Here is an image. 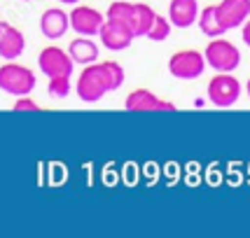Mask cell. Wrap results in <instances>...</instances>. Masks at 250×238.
Listing matches in <instances>:
<instances>
[{
    "label": "cell",
    "mask_w": 250,
    "mask_h": 238,
    "mask_svg": "<svg viewBox=\"0 0 250 238\" xmlns=\"http://www.w3.org/2000/svg\"><path fill=\"white\" fill-rule=\"evenodd\" d=\"M124 68L117 61H94L84 65V70L77 77V98L82 103H98L105 94L117 91L124 84Z\"/></svg>",
    "instance_id": "obj_1"
},
{
    "label": "cell",
    "mask_w": 250,
    "mask_h": 238,
    "mask_svg": "<svg viewBox=\"0 0 250 238\" xmlns=\"http://www.w3.org/2000/svg\"><path fill=\"white\" fill-rule=\"evenodd\" d=\"M35 84H38V77L31 68L14 63V61H7L5 65H0V89L5 94L26 96V94H33Z\"/></svg>",
    "instance_id": "obj_2"
},
{
    "label": "cell",
    "mask_w": 250,
    "mask_h": 238,
    "mask_svg": "<svg viewBox=\"0 0 250 238\" xmlns=\"http://www.w3.org/2000/svg\"><path fill=\"white\" fill-rule=\"evenodd\" d=\"M206 65H210L213 70L218 73H234L241 65V52L234 42L225 40L222 35L220 38H210L206 52H204Z\"/></svg>",
    "instance_id": "obj_3"
},
{
    "label": "cell",
    "mask_w": 250,
    "mask_h": 238,
    "mask_svg": "<svg viewBox=\"0 0 250 238\" xmlns=\"http://www.w3.org/2000/svg\"><path fill=\"white\" fill-rule=\"evenodd\" d=\"M206 96L215 108H231L241 98V82L231 73H218L208 82Z\"/></svg>",
    "instance_id": "obj_4"
},
{
    "label": "cell",
    "mask_w": 250,
    "mask_h": 238,
    "mask_svg": "<svg viewBox=\"0 0 250 238\" xmlns=\"http://www.w3.org/2000/svg\"><path fill=\"white\" fill-rule=\"evenodd\" d=\"M168 73L178 79H196L206 73V59L204 52H196V49H183V52H175L168 59Z\"/></svg>",
    "instance_id": "obj_5"
},
{
    "label": "cell",
    "mask_w": 250,
    "mask_h": 238,
    "mask_svg": "<svg viewBox=\"0 0 250 238\" xmlns=\"http://www.w3.org/2000/svg\"><path fill=\"white\" fill-rule=\"evenodd\" d=\"M38 65H40V70H42V75L47 77H56V75H73V70H75V63H73V59L70 54L61 49V47H44L40 56H38Z\"/></svg>",
    "instance_id": "obj_6"
},
{
    "label": "cell",
    "mask_w": 250,
    "mask_h": 238,
    "mask_svg": "<svg viewBox=\"0 0 250 238\" xmlns=\"http://www.w3.org/2000/svg\"><path fill=\"white\" fill-rule=\"evenodd\" d=\"M124 110H129V112H173L178 110L171 103V100H166V98H159L157 94L152 91H147V89H136V91H131L126 100H124Z\"/></svg>",
    "instance_id": "obj_7"
},
{
    "label": "cell",
    "mask_w": 250,
    "mask_h": 238,
    "mask_svg": "<svg viewBox=\"0 0 250 238\" xmlns=\"http://www.w3.org/2000/svg\"><path fill=\"white\" fill-rule=\"evenodd\" d=\"M68 21L75 33L94 38V35H98L101 26L105 21V14H101L96 7H89V5H75V10L68 14Z\"/></svg>",
    "instance_id": "obj_8"
},
{
    "label": "cell",
    "mask_w": 250,
    "mask_h": 238,
    "mask_svg": "<svg viewBox=\"0 0 250 238\" xmlns=\"http://www.w3.org/2000/svg\"><path fill=\"white\" fill-rule=\"evenodd\" d=\"M98 38H101L103 47L110 49V52L129 49L131 42L136 40L129 26H126V23H122V21H117V19H105L103 26H101V31H98Z\"/></svg>",
    "instance_id": "obj_9"
},
{
    "label": "cell",
    "mask_w": 250,
    "mask_h": 238,
    "mask_svg": "<svg viewBox=\"0 0 250 238\" xmlns=\"http://www.w3.org/2000/svg\"><path fill=\"white\" fill-rule=\"evenodd\" d=\"M215 10H218V19L222 28L231 31V28H239L250 17V0H220Z\"/></svg>",
    "instance_id": "obj_10"
},
{
    "label": "cell",
    "mask_w": 250,
    "mask_h": 238,
    "mask_svg": "<svg viewBox=\"0 0 250 238\" xmlns=\"http://www.w3.org/2000/svg\"><path fill=\"white\" fill-rule=\"evenodd\" d=\"M23 49H26L23 33L17 26H10L7 21H2V26H0V56L7 59V61H14L23 54Z\"/></svg>",
    "instance_id": "obj_11"
},
{
    "label": "cell",
    "mask_w": 250,
    "mask_h": 238,
    "mask_svg": "<svg viewBox=\"0 0 250 238\" xmlns=\"http://www.w3.org/2000/svg\"><path fill=\"white\" fill-rule=\"evenodd\" d=\"M199 2L196 0H171L168 2V21L175 28H192L199 19Z\"/></svg>",
    "instance_id": "obj_12"
},
{
    "label": "cell",
    "mask_w": 250,
    "mask_h": 238,
    "mask_svg": "<svg viewBox=\"0 0 250 238\" xmlns=\"http://www.w3.org/2000/svg\"><path fill=\"white\" fill-rule=\"evenodd\" d=\"M70 28V21H68V14H65L61 7H49V10L42 12L40 17V31L47 40H61Z\"/></svg>",
    "instance_id": "obj_13"
},
{
    "label": "cell",
    "mask_w": 250,
    "mask_h": 238,
    "mask_svg": "<svg viewBox=\"0 0 250 238\" xmlns=\"http://www.w3.org/2000/svg\"><path fill=\"white\" fill-rule=\"evenodd\" d=\"M68 54H70V59H73V63L77 65H89L94 63V61H98V44L91 40V38H87V35H80V38H75L73 42L68 44Z\"/></svg>",
    "instance_id": "obj_14"
},
{
    "label": "cell",
    "mask_w": 250,
    "mask_h": 238,
    "mask_svg": "<svg viewBox=\"0 0 250 238\" xmlns=\"http://www.w3.org/2000/svg\"><path fill=\"white\" fill-rule=\"evenodd\" d=\"M154 14H157V12H154L150 5L133 2V21H131L133 38H145V35H147V31H150V26H152V21H154Z\"/></svg>",
    "instance_id": "obj_15"
},
{
    "label": "cell",
    "mask_w": 250,
    "mask_h": 238,
    "mask_svg": "<svg viewBox=\"0 0 250 238\" xmlns=\"http://www.w3.org/2000/svg\"><path fill=\"white\" fill-rule=\"evenodd\" d=\"M196 23H199V28H201V33H204L206 38H220L222 33H227L225 28H222L220 19H218L215 5H208V7H204V10H199V19H196Z\"/></svg>",
    "instance_id": "obj_16"
},
{
    "label": "cell",
    "mask_w": 250,
    "mask_h": 238,
    "mask_svg": "<svg viewBox=\"0 0 250 238\" xmlns=\"http://www.w3.org/2000/svg\"><path fill=\"white\" fill-rule=\"evenodd\" d=\"M73 91V84H70V75H56L49 77V84H47V94L52 98H68Z\"/></svg>",
    "instance_id": "obj_17"
},
{
    "label": "cell",
    "mask_w": 250,
    "mask_h": 238,
    "mask_svg": "<svg viewBox=\"0 0 250 238\" xmlns=\"http://www.w3.org/2000/svg\"><path fill=\"white\" fill-rule=\"evenodd\" d=\"M171 21H168V17H162V14H154V21L150 26V31L145 38H150L152 42H164L168 35H171Z\"/></svg>",
    "instance_id": "obj_18"
},
{
    "label": "cell",
    "mask_w": 250,
    "mask_h": 238,
    "mask_svg": "<svg viewBox=\"0 0 250 238\" xmlns=\"http://www.w3.org/2000/svg\"><path fill=\"white\" fill-rule=\"evenodd\" d=\"M12 110H14V112H35V110H40V105L31 98V94H26V96H17Z\"/></svg>",
    "instance_id": "obj_19"
},
{
    "label": "cell",
    "mask_w": 250,
    "mask_h": 238,
    "mask_svg": "<svg viewBox=\"0 0 250 238\" xmlns=\"http://www.w3.org/2000/svg\"><path fill=\"white\" fill-rule=\"evenodd\" d=\"M241 26H243V33H241V38H243V42L250 47V17H248V19H246L243 23H241Z\"/></svg>",
    "instance_id": "obj_20"
},
{
    "label": "cell",
    "mask_w": 250,
    "mask_h": 238,
    "mask_svg": "<svg viewBox=\"0 0 250 238\" xmlns=\"http://www.w3.org/2000/svg\"><path fill=\"white\" fill-rule=\"evenodd\" d=\"M59 2H63V5H77L80 0H59Z\"/></svg>",
    "instance_id": "obj_21"
},
{
    "label": "cell",
    "mask_w": 250,
    "mask_h": 238,
    "mask_svg": "<svg viewBox=\"0 0 250 238\" xmlns=\"http://www.w3.org/2000/svg\"><path fill=\"white\" fill-rule=\"evenodd\" d=\"M246 89H248V98H250V79H248V87H246Z\"/></svg>",
    "instance_id": "obj_22"
},
{
    "label": "cell",
    "mask_w": 250,
    "mask_h": 238,
    "mask_svg": "<svg viewBox=\"0 0 250 238\" xmlns=\"http://www.w3.org/2000/svg\"><path fill=\"white\" fill-rule=\"evenodd\" d=\"M21 2H31V0H21Z\"/></svg>",
    "instance_id": "obj_23"
},
{
    "label": "cell",
    "mask_w": 250,
    "mask_h": 238,
    "mask_svg": "<svg viewBox=\"0 0 250 238\" xmlns=\"http://www.w3.org/2000/svg\"><path fill=\"white\" fill-rule=\"evenodd\" d=\"M0 26H2V21H0Z\"/></svg>",
    "instance_id": "obj_24"
}]
</instances>
